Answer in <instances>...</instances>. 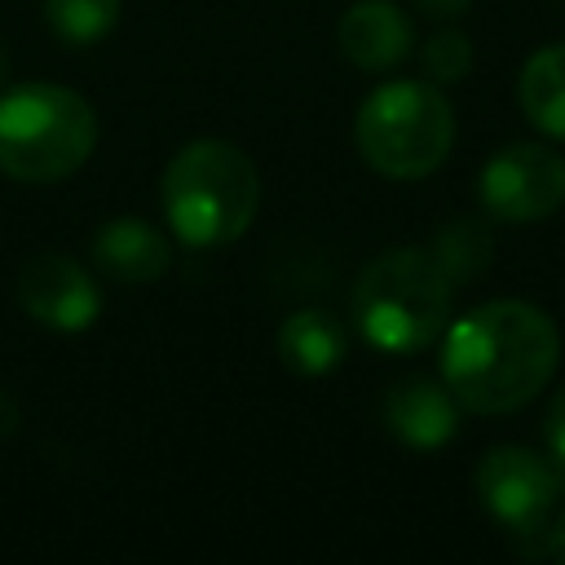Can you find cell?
<instances>
[{"instance_id": "6da1fadb", "label": "cell", "mask_w": 565, "mask_h": 565, "mask_svg": "<svg viewBox=\"0 0 565 565\" xmlns=\"http://www.w3.org/2000/svg\"><path fill=\"white\" fill-rule=\"evenodd\" d=\"M561 362L556 322L530 300L468 309L441 344V380L463 411L503 415L539 397Z\"/></svg>"}, {"instance_id": "7a4b0ae2", "label": "cell", "mask_w": 565, "mask_h": 565, "mask_svg": "<svg viewBox=\"0 0 565 565\" xmlns=\"http://www.w3.org/2000/svg\"><path fill=\"white\" fill-rule=\"evenodd\" d=\"M256 163L221 137H199L172 154L163 172V212L185 247H225L256 221Z\"/></svg>"}, {"instance_id": "3957f363", "label": "cell", "mask_w": 565, "mask_h": 565, "mask_svg": "<svg viewBox=\"0 0 565 565\" xmlns=\"http://www.w3.org/2000/svg\"><path fill=\"white\" fill-rule=\"evenodd\" d=\"M455 282L424 247L380 252L353 282V318L380 353L428 349L450 318Z\"/></svg>"}, {"instance_id": "277c9868", "label": "cell", "mask_w": 565, "mask_h": 565, "mask_svg": "<svg viewBox=\"0 0 565 565\" xmlns=\"http://www.w3.org/2000/svg\"><path fill=\"white\" fill-rule=\"evenodd\" d=\"M97 146L93 106L62 84H22L0 93V172L13 181H62Z\"/></svg>"}, {"instance_id": "5b68a950", "label": "cell", "mask_w": 565, "mask_h": 565, "mask_svg": "<svg viewBox=\"0 0 565 565\" xmlns=\"http://www.w3.org/2000/svg\"><path fill=\"white\" fill-rule=\"evenodd\" d=\"M353 137L362 159L388 181H419L450 154L455 115L441 88L428 79H393L380 84L353 119Z\"/></svg>"}, {"instance_id": "8992f818", "label": "cell", "mask_w": 565, "mask_h": 565, "mask_svg": "<svg viewBox=\"0 0 565 565\" xmlns=\"http://www.w3.org/2000/svg\"><path fill=\"white\" fill-rule=\"evenodd\" d=\"M561 494H565L561 468L530 446H494L477 463L481 508L508 530L512 547L525 556H547V534Z\"/></svg>"}, {"instance_id": "52a82bcc", "label": "cell", "mask_w": 565, "mask_h": 565, "mask_svg": "<svg viewBox=\"0 0 565 565\" xmlns=\"http://www.w3.org/2000/svg\"><path fill=\"white\" fill-rule=\"evenodd\" d=\"M477 194L494 221H543L565 203V159L543 141H512L490 154Z\"/></svg>"}, {"instance_id": "ba28073f", "label": "cell", "mask_w": 565, "mask_h": 565, "mask_svg": "<svg viewBox=\"0 0 565 565\" xmlns=\"http://www.w3.org/2000/svg\"><path fill=\"white\" fill-rule=\"evenodd\" d=\"M18 305L40 327L84 331V327H93V318L102 309V291L79 260L62 256V252H40L18 269Z\"/></svg>"}, {"instance_id": "9c48e42d", "label": "cell", "mask_w": 565, "mask_h": 565, "mask_svg": "<svg viewBox=\"0 0 565 565\" xmlns=\"http://www.w3.org/2000/svg\"><path fill=\"white\" fill-rule=\"evenodd\" d=\"M384 424L397 441H406L415 450H437L459 428V402L446 388V380L411 375V380L393 384V393L384 402Z\"/></svg>"}, {"instance_id": "30bf717a", "label": "cell", "mask_w": 565, "mask_h": 565, "mask_svg": "<svg viewBox=\"0 0 565 565\" xmlns=\"http://www.w3.org/2000/svg\"><path fill=\"white\" fill-rule=\"evenodd\" d=\"M335 40L358 71H393L411 53V18L393 0H362L344 9Z\"/></svg>"}, {"instance_id": "8fae6325", "label": "cell", "mask_w": 565, "mask_h": 565, "mask_svg": "<svg viewBox=\"0 0 565 565\" xmlns=\"http://www.w3.org/2000/svg\"><path fill=\"white\" fill-rule=\"evenodd\" d=\"M93 260H97V269L106 278L128 282V287H146V282L168 274L172 247H168V238L154 225L119 216V221H106L93 234Z\"/></svg>"}, {"instance_id": "7c38bea8", "label": "cell", "mask_w": 565, "mask_h": 565, "mask_svg": "<svg viewBox=\"0 0 565 565\" xmlns=\"http://www.w3.org/2000/svg\"><path fill=\"white\" fill-rule=\"evenodd\" d=\"M344 349H349V331L327 309H296L278 327V358L296 375H327L331 366H340Z\"/></svg>"}, {"instance_id": "4fadbf2b", "label": "cell", "mask_w": 565, "mask_h": 565, "mask_svg": "<svg viewBox=\"0 0 565 565\" xmlns=\"http://www.w3.org/2000/svg\"><path fill=\"white\" fill-rule=\"evenodd\" d=\"M516 102L547 141H565V44H547L521 66Z\"/></svg>"}, {"instance_id": "5bb4252c", "label": "cell", "mask_w": 565, "mask_h": 565, "mask_svg": "<svg viewBox=\"0 0 565 565\" xmlns=\"http://www.w3.org/2000/svg\"><path fill=\"white\" fill-rule=\"evenodd\" d=\"M433 256H437V265L446 269V278H450L455 287H463L468 278L486 274V265H490V256H494V243H490V230H486L481 221L459 216V221H450V225L437 230Z\"/></svg>"}, {"instance_id": "9a60e30c", "label": "cell", "mask_w": 565, "mask_h": 565, "mask_svg": "<svg viewBox=\"0 0 565 565\" xmlns=\"http://www.w3.org/2000/svg\"><path fill=\"white\" fill-rule=\"evenodd\" d=\"M119 18V0H44V22L62 44H97Z\"/></svg>"}, {"instance_id": "2e32d148", "label": "cell", "mask_w": 565, "mask_h": 565, "mask_svg": "<svg viewBox=\"0 0 565 565\" xmlns=\"http://www.w3.org/2000/svg\"><path fill=\"white\" fill-rule=\"evenodd\" d=\"M419 62H424V75H428L433 84H455V79H463L468 66H472V44H468V35H459V31H437V35H428Z\"/></svg>"}, {"instance_id": "e0dca14e", "label": "cell", "mask_w": 565, "mask_h": 565, "mask_svg": "<svg viewBox=\"0 0 565 565\" xmlns=\"http://www.w3.org/2000/svg\"><path fill=\"white\" fill-rule=\"evenodd\" d=\"M543 446H547V459L561 468L565 477V388L547 402V415H543Z\"/></svg>"}, {"instance_id": "ac0fdd59", "label": "cell", "mask_w": 565, "mask_h": 565, "mask_svg": "<svg viewBox=\"0 0 565 565\" xmlns=\"http://www.w3.org/2000/svg\"><path fill=\"white\" fill-rule=\"evenodd\" d=\"M547 556L565 561V508L552 516V534H547Z\"/></svg>"}, {"instance_id": "d6986e66", "label": "cell", "mask_w": 565, "mask_h": 565, "mask_svg": "<svg viewBox=\"0 0 565 565\" xmlns=\"http://www.w3.org/2000/svg\"><path fill=\"white\" fill-rule=\"evenodd\" d=\"M419 9H428L433 18H459L468 9V0H419Z\"/></svg>"}, {"instance_id": "ffe728a7", "label": "cell", "mask_w": 565, "mask_h": 565, "mask_svg": "<svg viewBox=\"0 0 565 565\" xmlns=\"http://www.w3.org/2000/svg\"><path fill=\"white\" fill-rule=\"evenodd\" d=\"M4 71H9V53H4V44H0V79H4Z\"/></svg>"}]
</instances>
